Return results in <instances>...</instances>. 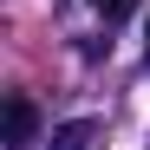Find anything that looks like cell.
Segmentation results:
<instances>
[{"label":"cell","instance_id":"obj_1","mask_svg":"<svg viewBox=\"0 0 150 150\" xmlns=\"http://www.w3.org/2000/svg\"><path fill=\"white\" fill-rule=\"evenodd\" d=\"M0 144H7V150L39 144V105H33L26 91H13L7 105H0Z\"/></svg>","mask_w":150,"mask_h":150},{"label":"cell","instance_id":"obj_2","mask_svg":"<svg viewBox=\"0 0 150 150\" xmlns=\"http://www.w3.org/2000/svg\"><path fill=\"white\" fill-rule=\"evenodd\" d=\"M105 144V124L98 117H65V124H52V144L46 150H98Z\"/></svg>","mask_w":150,"mask_h":150},{"label":"cell","instance_id":"obj_3","mask_svg":"<svg viewBox=\"0 0 150 150\" xmlns=\"http://www.w3.org/2000/svg\"><path fill=\"white\" fill-rule=\"evenodd\" d=\"M91 7H98V20H105V26H117V20L137 13V0H91Z\"/></svg>","mask_w":150,"mask_h":150},{"label":"cell","instance_id":"obj_4","mask_svg":"<svg viewBox=\"0 0 150 150\" xmlns=\"http://www.w3.org/2000/svg\"><path fill=\"white\" fill-rule=\"evenodd\" d=\"M144 52H150V20H144Z\"/></svg>","mask_w":150,"mask_h":150}]
</instances>
